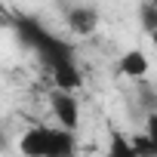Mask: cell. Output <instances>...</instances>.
I'll return each instance as SVG.
<instances>
[{"mask_svg":"<svg viewBox=\"0 0 157 157\" xmlns=\"http://www.w3.org/2000/svg\"><path fill=\"white\" fill-rule=\"evenodd\" d=\"M16 25H19V37L40 56L43 65L56 68V65H62V62H74V49H71L65 40H59L56 34H49L40 22H34V19H19Z\"/></svg>","mask_w":157,"mask_h":157,"instance_id":"obj_1","label":"cell"},{"mask_svg":"<svg viewBox=\"0 0 157 157\" xmlns=\"http://www.w3.org/2000/svg\"><path fill=\"white\" fill-rule=\"evenodd\" d=\"M49 105H52V114L59 117V126L68 129V132H74L77 123H80V105H77V99H74L71 93L56 90V93L49 96Z\"/></svg>","mask_w":157,"mask_h":157,"instance_id":"obj_2","label":"cell"},{"mask_svg":"<svg viewBox=\"0 0 157 157\" xmlns=\"http://www.w3.org/2000/svg\"><path fill=\"white\" fill-rule=\"evenodd\" d=\"M65 19H68V28H71L74 34H80V37H90V34L99 28V10H96V6L77 3V6H71V10L65 13Z\"/></svg>","mask_w":157,"mask_h":157,"instance_id":"obj_3","label":"cell"},{"mask_svg":"<svg viewBox=\"0 0 157 157\" xmlns=\"http://www.w3.org/2000/svg\"><path fill=\"white\" fill-rule=\"evenodd\" d=\"M117 71L123 77H129V80H142V77L151 71V62H148V56L142 49H126L120 56V62H117Z\"/></svg>","mask_w":157,"mask_h":157,"instance_id":"obj_4","label":"cell"},{"mask_svg":"<svg viewBox=\"0 0 157 157\" xmlns=\"http://www.w3.org/2000/svg\"><path fill=\"white\" fill-rule=\"evenodd\" d=\"M43 157H74V132L56 126L46 129V151Z\"/></svg>","mask_w":157,"mask_h":157,"instance_id":"obj_5","label":"cell"},{"mask_svg":"<svg viewBox=\"0 0 157 157\" xmlns=\"http://www.w3.org/2000/svg\"><path fill=\"white\" fill-rule=\"evenodd\" d=\"M46 129L49 126H28L19 139V151L22 157H43L46 151Z\"/></svg>","mask_w":157,"mask_h":157,"instance_id":"obj_6","label":"cell"},{"mask_svg":"<svg viewBox=\"0 0 157 157\" xmlns=\"http://www.w3.org/2000/svg\"><path fill=\"white\" fill-rule=\"evenodd\" d=\"M52 77H56V90H62V93H71V90L80 86V71H77L74 62L56 65V68H52Z\"/></svg>","mask_w":157,"mask_h":157,"instance_id":"obj_7","label":"cell"},{"mask_svg":"<svg viewBox=\"0 0 157 157\" xmlns=\"http://www.w3.org/2000/svg\"><path fill=\"white\" fill-rule=\"evenodd\" d=\"M129 145H132L136 157H157V139H151V136H145V132H136V136L129 139Z\"/></svg>","mask_w":157,"mask_h":157,"instance_id":"obj_8","label":"cell"},{"mask_svg":"<svg viewBox=\"0 0 157 157\" xmlns=\"http://www.w3.org/2000/svg\"><path fill=\"white\" fill-rule=\"evenodd\" d=\"M139 16H142V28H145V34H157V0H145L142 3V10H139Z\"/></svg>","mask_w":157,"mask_h":157,"instance_id":"obj_9","label":"cell"},{"mask_svg":"<svg viewBox=\"0 0 157 157\" xmlns=\"http://www.w3.org/2000/svg\"><path fill=\"white\" fill-rule=\"evenodd\" d=\"M108 157H136V151H132V145H129V139H126L123 132H114V136H111Z\"/></svg>","mask_w":157,"mask_h":157,"instance_id":"obj_10","label":"cell"},{"mask_svg":"<svg viewBox=\"0 0 157 157\" xmlns=\"http://www.w3.org/2000/svg\"><path fill=\"white\" fill-rule=\"evenodd\" d=\"M6 145H10V142H6V136H3V129H0V151H6Z\"/></svg>","mask_w":157,"mask_h":157,"instance_id":"obj_11","label":"cell"}]
</instances>
